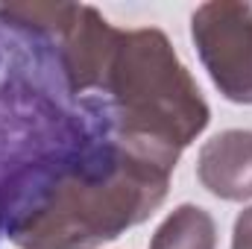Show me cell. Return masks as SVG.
<instances>
[{"label": "cell", "instance_id": "6da1fadb", "mask_svg": "<svg viewBox=\"0 0 252 249\" xmlns=\"http://www.w3.org/2000/svg\"><path fill=\"white\" fill-rule=\"evenodd\" d=\"M9 30V27H6ZM0 24V238L24 217L56 176L97 141L94 118L53 76L41 53L47 41Z\"/></svg>", "mask_w": 252, "mask_h": 249}, {"label": "cell", "instance_id": "7a4b0ae2", "mask_svg": "<svg viewBox=\"0 0 252 249\" xmlns=\"http://www.w3.org/2000/svg\"><path fill=\"white\" fill-rule=\"evenodd\" d=\"M100 129V126H97ZM170 167L97 135L9 229L18 249H97L144 223L167 196Z\"/></svg>", "mask_w": 252, "mask_h": 249}, {"label": "cell", "instance_id": "3957f363", "mask_svg": "<svg viewBox=\"0 0 252 249\" xmlns=\"http://www.w3.org/2000/svg\"><path fill=\"white\" fill-rule=\"evenodd\" d=\"M79 106L103 135L170 170L208 126V103L161 30H121L97 91Z\"/></svg>", "mask_w": 252, "mask_h": 249}, {"label": "cell", "instance_id": "277c9868", "mask_svg": "<svg viewBox=\"0 0 252 249\" xmlns=\"http://www.w3.org/2000/svg\"><path fill=\"white\" fill-rule=\"evenodd\" d=\"M190 35L211 82L232 103H252V6L238 0L202 3Z\"/></svg>", "mask_w": 252, "mask_h": 249}, {"label": "cell", "instance_id": "5b68a950", "mask_svg": "<svg viewBox=\"0 0 252 249\" xmlns=\"http://www.w3.org/2000/svg\"><path fill=\"white\" fill-rule=\"evenodd\" d=\"M196 176L220 199H252V132L229 129L214 135L199 150Z\"/></svg>", "mask_w": 252, "mask_h": 249}, {"label": "cell", "instance_id": "8992f818", "mask_svg": "<svg viewBox=\"0 0 252 249\" xmlns=\"http://www.w3.org/2000/svg\"><path fill=\"white\" fill-rule=\"evenodd\" d=\"M217 226L199 205H179L153 235L150 249H214Z\"/></svg>", "mask_w": 252, "mask_h": 249}, {"label": "cell", "instance_id": "52a82bcc", "mask_svg": "<svg viewBox=\"0 0 252 249\" xmlns=\"http://www.w3.org/2000/svg\"><path fill=\"white\" fill-rule=\"evenodd\" d=\"M232 249H252V208H247V211L235 220Z\"/></svg>", "mask_w": 252, "mask_h": 249}]
</instances>
